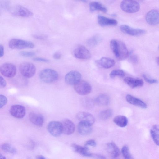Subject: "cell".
Wrapping results in <instances>:
<instances>
[{
  "label": "cell",
  "mask_w": 159,
  "mask_h": 159,
  "mask_svg": "<svg viewBox=\"0 0 159 159\" xmlns=\"http://www.w3.org/2000/svg\"><path fill=\"white\" fill-rule=\"evenodd\" d=\"M110 45L112 52L118 60L125 59L129 55L125 45L120 41L112 39L110 41Z\"/></svg>",
  "instance_id": "cell-1"
},
{
  "label": "cell",
  "mask_w": 159,
  "mask_h": 159,
  "mask_svg": "<svg viewBox=\"0 0 159 159\" xmlns=\"http://www.w3.org/2000/svg\"><path fill=\"white\" fill-rule=\"evenodd\" d=\"M40 80L45 83L54 82L58 78V73L55 70L51 69H45L40 72L39 75Z\"/></svg>",
  "instance_id": "cell-2"
},
{
  "label": "cell",
  "mask_w": 159,
  "mask_h": 159,
  "mask_svg": "<svg viewBox=\"0 0 159 159\" xmlns=\"http://www.w3.org/2000/svg\"><path fill=\"white\" fill-rule=\"evenodd\" d=\"M9 47L12 49H20L32 48L34 46L32 42L20 39H13L9 43Z\"/></svg>",
  "instance_id": "cell-3"
},
{
  "label": "cell",
  "mask_w": 159,
  "mask_h": 159,
  "mask_svg": "<svg viewBox=\"0 0 159 159\" xmlns=\"http://www.w3.org/2000/svg\"><path fill=\"white\" fill-rule=\"evenodd\" d=\"M19 70L21 74L24 77L30 78L35 74L36 68L34 65L30 62H24L20 65Z\"/></svg>",
  "instance_id": "cell-4"
},
{
  "label": "cell",
  "mask_w": 159,
  "mask_h": 159,
  "mask_svg": "<svg viewBox=\"0 0 159 159\" xmlns=\"http://www.w3.org/2000/svg\"><path fill=\"white\" fill-rule=\"evenodd\" d=\"M122 10L128 13H134L138 11L140 9L139 3L134 0H123L120 3Z\"/></svg>",
  "instance_id": "cell-5"
},
{
  "label": "cell",
  "mask_w": 159,
  "mask_h": 159,
  "mask_svg": "<svg viewBox=\"0 0 159 159\" xmlns=\"http://www.w3.org/2000/svg\"><path fill=\"white\" fill-rule=\"evenodd\" d=\"M9 11L12 14L22 17H29L33 15L32 11L20 5H16L11 7Z\"/></svg>",
  "instance_id": "cell-6"
},
{
  "label": "cell",
  "mask_w": 159,
  "mask_h": 159,
  "mask_svg": "<svg viewBox=\"0 0 159 159\" xmlns=\"http://www.w3.org/2000/svg\"><path fill=\"white\" fill-rule=\"evenodd\" d=\"M0 71L4 76L8 78H12L15 75L16 69L14 64L10 63H6L1 66Z\"/></svg>",
  "instance_id": "cell-7"
},
{
  "label": "cell",
  "mask_w": 159,
  "mask_h": 159,
  "mask_svg": "<svg viewBox=\"0 0 159 159\" xmlns=\"http://www.w3.org/2000/svg\"><path fill=\"white\" fill-rule=\"evenodd\" d=\"M74 89L78 94L85 95L90 93L92 87L88 82L85 81H80L74 85Z\"/></svg>",
  "instance_id": "cell-8"
},
{
  "label": "cell",
  "mask_w": 159,
  "mask_h": 159,
  "mask_svg": "<svg viewBox=\"0 0 159 159\" xmlns=\"http://www.w3.org/2000/svg\"><path fill=\"white\" fill-rule=\"evenodd\" d=\"M48 132L53 136H59L63 132V127L61 123L57 121H52L47 125Z\"/></svg>",
  "instance_id": "cell-9"
},
{
  "label": "cell",
  "mask_w": 159,
  "mask_h": 159,
  "mask_svg": "<svg viewBox=\"0 0 159 159\" xmlns=\"http://www.w3.org/2000/svg\"><path fill=\"white\" fill-rule=\"evenodd\" d=\"M73 55L76 58L82 59H88L90 58L91 54L89 51L84 46L79 45L74 50Z\"/></svg>",
  "instance_id": "cell-10"
},
{
  "label": "cell",
  "mask_w": 159,
  "mask_h": 159,
  "mask_svg": "<svg viewBox=\"0 0 159 159\" xmlns=\"http://www.w3.org/2000/svg\"><path fill=\"white\" fill-rule=\"evenodd\" d=\"M9 112L11 115L17 118H23L26 114L25 107L21 105H15L11 107Z\"/></svg>",
  "instance_id": "cell-11"
},
{
  "label": "cell",
  "mask_w": 159,
  "mask_h": 159,
  "mask_svg": "<svg viewBox=\"0 0 159 159\" xmlns=\"http://www.w3.org/2000/svg\"><path fill=\"white\" fill-rule=\"evenodd\" d=\"M120 29L123 33L133 36H139L144 34L145 31L140 29L134 28L127 25H122Z\"/></svg>",
  "instance_id": "cell-12"
},
{
  "label": "cell",
  "mask_w": 159,
  "mask_h": 159,
  "mask_svg": "<svg viewBox=\"0 0 159 159\" xmlns=\"http://www.w3.org/2000/svg\"><path fill=\"white\" fill-rule=\"evenodd\" d=\"M81 75L77 71H71L65 75L66 82L69 85H75L80 81Z\"/></svg>",
  "instance_id": "cell-13"
},
{
  "label": "cell",
  "mask_w": 159,
  "mask_h": 159,
  "mask_svg": "<svg viewBox=\"0 0 159 159\" xmlns=\"http://www.w3.org/2000/svg\"><path fill=\"white\" fill-rule=\"evenodd\" d=\"M147 22L151 25H155L159 23V11L152 10L149 11L146 16Z\"/></svg>",
  "instance_id": "cell-14"
},
{
  "label": "cell",
  "mask_w": 159,
  "mask_h": 159,
  "mask_svg": "<svg viewBox=\"0 0 159 159\" xmlns=\"http://www.w3.org/2000/svg\"><path fill=\"white\" fill-rule=\"evenodd\" d=\"M106 149L111 157L113 159H117L120 156V150L113 142L109 143L106 146Z\"/></svg>",
  "instance_id": "cell-15"
},
{
  "label": "cell",
  "mask_w": 159,
  "mask_h": 159,
  "mask_svg": "<svg viewBox=\"0 0 159 159\" xmlns=\"http://www.w3.org/2000/svg\"><path fill=\"white\" fill-rule=\"evenodd\" d=\"M77 118L80 122L86 123L91 125H92L95 121V118L92 114L85 112H82L78 113Z\"/></svg>",
  "instance_id": "cell-16"
},
{
  "label": "cell",
  "mask_w": 159,
  "mask_h": 159,
  "mask_svg": "<svg viewBox=\"0 0 159 159\" xmlns=\"http://www.w3.org/2000/svg\"><path fill=\"white\" fill-rule=\"evenodd\" d=\"M63 127V132L65 134L69 135L72 134L75 129L74 123L68 119L64 120L61 123Z\"/></svg>",
  "instance_id": "cell-17"
},
{
  "label": "cell",
  "mask_w": 159,
  "mask_h": 159,
  "mask_svg": "<svg viewBox=\"0 0 159 159\" xmlns=\"http://www.w3.org/2000/svg\"><path fill=\"white\" fill-rule=\"evenodd\" d=\"M97 65L100 67L109 69L114 66L115 64L114 60L107 57H102L96 61Z\"/></svg>",
  "instance_id": "cell-18"
},
{
  "label": "cell",
  "mask_w": 159,
  "mask_h": 159,
  "mask_svg": "<svg viewBox=\"0 0 159 159\" xmlns=\"http://www.w3.org/2000/svg\"><path fill=\"white\" fill-rule=\"evenodd\" d=\"M29 117L30 121L34 125L39 127L43 126L44 119L41 114L32 112L29 113Z\"/></svg>",
  "instance_id": "cell-19"
},
{
  "label": "cell",
  "mask_w": 159,
  "mask_h": 159,
  "mask_svg": "<svg viewBox=\"0 0 159 159\" xmlns=\"http://www.w3.org/2000/svg\"><path fill=\"white\" fill-rule=\"evenodd\" d=\"M124 81L132 88L142 86L144 83L142 79L130 77H127L125 78Z\"/></svg>",
  "instance_id": "cell-20"
},
{
  "label": "cell",
  "mask_w": 159,
  "mask_h": 159,
  "mask_svg": "<svg viewBox=\"0 0 159 159\" xmlns=\"http://www.w3.org/2000/svg\"><path fill=\"white\" fill-rule=\"evenodd\" d=\"M97 19L98 24L102 26H116L118 23L115 19L108 18L100 15H98Z\"/></svg>",
  "instance_id": "cell-21"
},
{
  "label": "cell",
  "mask_w": 159,
  "mask_h": 159,
  "mask_svg": "<svg viewBox=\"0 0 159 159\" xmlns=\"http://www.w3.org/2000/svg\"><path fill=\"white\" fill-rule=\"evenodd\" d=\"M126 101L129 103L143 108L147 107V105L140 99L132 95L128 94L126 97Z\"/></svg>",
  "instance_id": "cell-22"
},
{
  "label": "cell",
  "mask_w": 159,
  "mask_h": 159,
  "mask_svg": "<svg viewBox=\"0 0 159 159\" xmlns=\"http://www.w3.org/2000/svg\"><path fill=\"white\" fill-rule=\"evenodd\" d=\"M71 147L75 152L85 157H91L92 153L89 152L88 148L86 146L83 147L73 143Z\"/></svg>",
  "instance_id": "cell-23"
},
{
  "label": "cell",
  "mask_w": 159,
  "mask_h": 159,
  "mask_svg": "<svg viewBox=\"0 0 159 159\" xmlns=\"http://www.w3.org/2000/svg\"><path fill=\"white\" fill-rule=\"evenodd\" d=\"M77 129L79 133L83 135L89 134L92 131V125L82 122L79 123Z\"/></svg>",
  "instance_id": "cell-24"
},
{
  "label": "cell",
  "mask_w": 159,
  "mask_h": 159,
  "mask_svg": "<svg viewBox=\"0 0 159 159\" xmlns=\"http://www.w3.org/2000/svg\"><path fill=\"white\" fill-rule=\"evenodd\" d=\"M150 133L154 142L159 146V125L152 126L150 130Z\"/></svg>",
  "instance_id": "cell-25"
},
{
  "label": "cell",
  "mask_w": 159,
  "mask_h": 159,
  "mask_svg": "<svg viewBox=\"0 0 159 159\" xmlns=\"http://www.w3.org/2000/svg\"><path fill=\"white\" fill-rule=\"evenodd\" d=\"M89 9L91 12H93L96 11H100L103 12H106L107 9L100 2H93L89 4Z\"/></svg>",
  "instance_id": "cell-26"
},
{
  "label": "cell",
  "mask_w": 159,
  "mask_h": 159,
  "mask_svg": "<svg viewBox=\"0 0 159 159\" xmlns=\"http://www.w3.org/2000/svg\"><path fill=\"white\" fill-rule=\"evenodd\" d=\"M109 97L106 94H102L98 96L95 99V102L100 106H106L110 103Z\"/></svg>",
  "instance_id": "cell-27"
},
{
  "label": "cell",
  "mask_w": 159,
  "mask_h": 159,
  "mask_svg": "<svg viewBox=\"0 0 159 159\" xmlns=\"http://www.w3.org/2000/svg\"><path fill=\"white\" fill-rule=\"evenodd\" d=\"M113 122L118 126L123 127L127 125L128 120L125 116L118 115L115 117L113 119Z\"/></svg>",
  "instance_id": "cell-28"
},
{
  "label": "cell",
  "mask_w": 159,
  "mask_h": 159,
  "mask_svg": "<svg viewBox=\"0 0 159 159\" xmlns=\"http://www.w3.org/2000/svg\"><path fill=\"white\" fill-rule=\"evenodd\" d=\"M1 148L3 151L7 153L15 154L17 152L16 149L11 144L8 143H3L1 145Z\"/></svg>",
  "instance_id": "cell-29"
},
{
  "label": "cell",
  "mask_w": 159,
  "mask_h": 159,
  "mask_svg": "<svg viewBox=\"0 0 159 159\" xmlns=\"http://www.w3.org/2000/svg\"><path fill=\"white\" fill-rule=\"evenodd\" d=\"M113 114V111L108 109L101 111L99 114L100 118L102 120H106L111 117Z\"/></svg>",
  "instance_id": "cell-30"
},
{
  "label": "cell",
  "mask_w": 159,
  "mask_h": 159,
  "mask_svg": "<svg viewBox=\"0 0 159 159\" xmlns=\"http://www.w3.org/2000/svg\"><path fill=\"white\" fill-rule=\"evenodd\" d=\"M101 40L100 36L98 35H94L90 37L88 40L87 43L89 46L93 47L100 43Z\"/></svg>",
  "instance_id": "cell-31"
},
{
  "label": "cell",
  "mask_w": 159,
  "mask_h": 159,
  "mask_svg": "<svg viewBox=\"0 0 159 159\" xmlns=\"http://www.w3.org/2000/svg\"><path fill=\"white\" fill-rule=\"evenodd\" d=\"M121 153L124 159H134L127 146L125 145L121 149Z\"/></svg>",
  "instance_id": "cell-32"
},
{
  "label": "cell",
  "mask_w": 159,
  "mask_h": 159,
  "mask_svg": "<svg viewBox=\"0 0 159 159\" xmlns=\"http://www.w3.org/2000/svg\"><path fill=\"white\" fill-rule=\"evenodd\" d=\"M83 105L86 108L91 109L92 108L94 104V102L90 99L86 98L82 100Z\"/></svg>",
  "instance_id": "cell-33"
},
{
  "label": "cell",
  "mask_w": 159,
  "mask_h": 159,
  "mask_svg": "<svg viewBox=\"0 0 159 159\" xmlns=\"http://www.w3.org/2000/svg\"><path fill=\"white\" fill-rule=\"evenodd\" d=\"M124 75V72L120 70H112L110 74V76L112 78H114L116 76L123 77Z\"/></svg>",
  "instance_id": "cell-34"
},
{
  "label": "cell",
  "mask_w": 159,
  "mask_h": 159,
  "mask_svg": "<svg viewBox=\"0 0 159 159\" xmlns=\"http://www.w3.org/2000/svg\"><path fill=\"white\" fill-rule=\"evenodd\" d=\"M143 77L146 81L150 84H154L158 83V80H157L149 77L145 74H143Z\"/></svg>",
  "instance_id": "cell-35"
},
{
  "label": "cell",
  "mask_w": 159,
  "mask_h": 159,
  "mask_svg": "<svg viewBox=\"0 0 159 159\" xmlns=\"http://www.w3.org/2000/svg\"><path fill=\"white\" fill-rule=\"evenodd\" d=\"M19 54L23 57H30L34 56L35 55V53L32 52L23 51L20 52Z\"/></svg>",
  "instance_id": "cell-36"
},
{
  "label": "cell",
  "mask_w": 159,
  "mask_h": 159,
  "mask_svg": "<svg viewBox=\"0 0 159 159\" xmlns=\"http://www.w3.org/2000/svg\"><path fill=\"white\" fill-rule=\"evenodd\" d=\"M7 99L4 95H0V108H2L5 105L7 102Z\"/></svg>",
  "instance_id": "cell-37"
},
{
  "label": "cell",
  "mask_w": 159,
  "mask_h": 159,
  "mask_svg": "<svg viewBox=\"0 0 159 159\" xmlns=\"http://www.w3.org/2000/svg\"><path fill=\"white\" fill-rule=\"evenodd\" d=\"M85 145L86 146H90L92 147H95L96 145V143L94 140H89L85 142Z\"/></svg>",
  "instance_id": "cell-38"
},
{
  "label": "cell",
  "mask_w": 159,
  "mask_h": 159,
  "mask_svg": "<svg viewBox=\"0 0 159 159\" xmlns=\"http://www.w3.org/2000/svg\"><path fill=\"white\" fill-rule=\"evenodd\" d=\"M91 157H92L95 159H107L104 156L99 154L92 153Z\"/></svg>",
  "instance_id": "cell-39"
},
{
  "label": "cell",
  "mask_w": 159,
  "mask_h": 159,
  "mask_svg": "<svg viewBox=\"0 0 159 159\" xmlns=\"http://www.w3.org/2000/svg\"><path fill=\"white\" fill-rule=\"evenodd\" d=\"M33 59L34 61L39 62H49L48 60L41 57H35L33 58Z\"/></svg>",
  "instance_id": "cell-40"
},
{
  "label": "cell",
  "mask_w": 159,
  "mask_h": 159,
  "mask_svg": "<svg viewBox=\"0 0 159 159\" xmlns=\"http://www.w3.org/2000/svg\"><path fill=\"white\" fill-rule=\"evenodd\" d=\"M0 86L1 88L5 87L7 84V83L5 80L1 76L0 77Z\"/></svg>",
  "instance_id": "cell-41"
},
{
  "label": "cell",
  "mask_w": 159,
  "mask_h": 159,
  "mask_svg": "<svg viewBox=\"0 0 159 159\" xmlns=\"http://www.w3.org/2000/svg\"><path fill=\"white\" fill-rule=\"evenodd\" d=\"M130 60L134 63H136L138 61V58L136 55H131L130 57Z\"/></svg>",
  "instance_id": "cell-42"
},
{
  "label": "cell",
  "mask_w": 159,
  "mask_h": 159,
  "mask_svg": "<svg viewBox=\"0 0 159 159\" xmlns=\"http://www.w3.org/2000/svg\"><path fill=\"white\" fill-rule=\"evenodd\" d=\"M61 57V54L57 52H55L53 55V58L56 59H60Z\"/></svg>",
  "instance_id": "cell-43"
},
{
  "label": "cell",
  "mask_w": 159,
  "mask_h": 159,
  "mask_svg": "<svg viewBox=\"0 0 159 159\" xmlns=\"http://www.w3.org/2000/svg\"><path fill=\"white\" fill-rule=\"evenodd\" d=\"M33 37L38 39L43 40L45 39L44 36L34 34L33 35Z\"/></svg>",
  "instance_id": "cell-44"
},
{
  "label": "cell",
  "mask_w": 159,
  "mask_h": 159,
  "mask_svg": "<svg viewBox=\"0 0 159 159\" xmlns=\"http://www.w3.org/2000/svg\"><path fill=\"white\" fill-rule=\"evenodd\" d=\"M0 57H3L4 54V48L2 44L0 45Z\"/></svg>",
  "instance_id": "cell-45"
},
{
  "label": "cell",
  "mask_w": 159,
  "mask_h": 159,
  "mask_svg": "<svg viewBox=\"0 0 159 159\" xmlns=\"http://www.w3.org/2000/svg\"><path fill=\"white\" fill-rule=\"evenodd\" d=\"M36 159H46L42 155H38L36 157Z\"/></svg>",
  "instance_id": "cell-46"
},
{
  "label": "cell",
  "mask_w": 159,
  "mask_h": 159,
  "mask_svg": "<svg viewBox=\"0 0 159 159\" xmlns=\"http://www.w3.org/2000/svg\"><path fill=\"white\" fill-rule=\"evenodd\" d=\"M0 159H6V158L5 156H3L1 154H0Z\"/></svg>",
  "instance_id": "cell-47"
},
{
  "label": "cell",
  "mask_w": 159,
  "mask_h": 159,
  "mask_svg": "<svg viewBox=\"0 0 159 159\" xmlns=\"http://www.w3.org/2000/svg\"><path fill=\"white\" fill-rule=\"evenodd\" d=\"M157 63L159 66V57H157L156 59Z\"/></svg>",
  "instance_id": "cell-48"
},
{
  "label": "cell",
  "mask_w": 159,
  "mask_h": 159,
  "mask_svg": "<svg viewBox=\"0 0 159 159\" xmlns=\"http://www.w3.org/2000/svg\"></svg>",
  "instance_id": "cell-49"
}]
</instances>
